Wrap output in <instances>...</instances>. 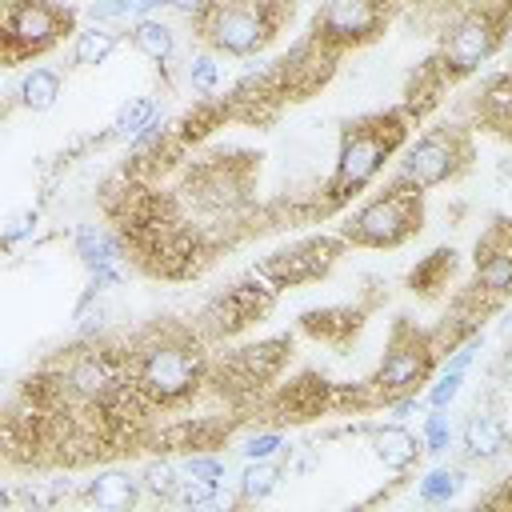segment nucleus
<instances>
[{
    "label": "nucleus",
    "mask_w": 512,
    "mask_h": 512,
    "mask_svg": "<svg viewBox=\"0 0 512 512\" xmlns=\"http://www.w3.org/2000/svg\"><path fill=\"white\" fill-rule=\"evenodd\" d=\"M404 144H408V112H376L348 124L340 132L332 176L324 184V208L348 204L360 192H368Z\"/></svg>",
    "instance_id": "obj_1"
},
{
    "label": "nucleus",
    "mask_w": 512,
    "mask_h": 512,
    "mask_svg": "<svg viewBox=\"0 0 512 512\" xmlns=\"http://www.w3.org/2000/svg\"><path fill=\"white\" fill-rule=\"evenodd\" d=\"M204 376H208L204 352L196 348V340H188L180 332H156L128 352L132 392H136V400H144L152 408H172V404L192 400L200 392Z\"/></svg>",
    "instance_id": "obj_2"
},
{
    "label": "nucleus",
    "mask_w": 512,
    "mask_h": 512,
    "mask_svg": "<svg viewBox=\"0 0 512 512\" xmlns=\"http://www.w3.org/2000/svg\"><path fill=\"white\" fill-rule=\"evenodd\" d=\"M284 4L288 0H216L200 28V44L212 48L216 56H256L264 52V44L276 36L280 20H284Z\"/></svg>",
    "instance_id": "obj_3"
},
{
    "label": "nucleus",
    "mask_w": 512,
    "mask_h": 512,
    "mask_svg": "<svg viewBox=\"0 0 512 512\" xmlns=\"http://www.w3.org/2000/svg\"><path fill=\"white\" fill-rule=\"evenodd\" d=\"M52 388L60 400H72L80 408H108L116 404L132 380H128V356L116 352V348H104V344H84V348H72L56 372H52Z\"/></svg>",
    "instance_id": "obj_4"
},
{
    "label": "nucleus",
    "mask_w": 512,
    "mask_h": 512,
    "mask_svg": "<svg viewBox=\"0 0 512 512\" xmlns=\"http://www.w3.org/2000/svg\"><path fill=\"white\" fill-rule=\"evenodd\" d=\"M504 24H508V8L452 12V20H444V28H440V48L432 60L440 80L452 84V80L480 72V64H488L496 56V48L504 44Z\"/></svg>",
    "instance_id": "obj_5"
},
{
    "label": "nucleus",
    "mask_w": 512,
    "mask_h": 512,
    "mask_svg": "<svg viewBox=\"0 0 512 512\" xmlns=\"http://www.w3.org/2000/svg\"><path fill=\"white\" fill-rule=\"evenodd\" d=\"M420 196L424 192L388 180V188H380L376 196H368L360 208L348 212V220L340 224V240L352 248H400L408 236L420 232L424 220Z\"/></svg>",
    "instance_id": "obj_6"
},
{
    "label": "nucleus",
    "mask_w": 512,
    "mask_h": 512,
    "mask_svg": "<svg viewBox=\"0 0 512 512\" xmlns=\"http://www.w3.org/2000/svg\"><path fill=\"white\" fill-rule=\"evenodd\" d=\"M472 160V144L460 128L452 124H440V128H428L420 132L416 140H408L396 160H392V184L400 188H412V192H432V188H444L452 184Z\"/></svg>",
    "instance_id": "obj_7"
},
{
    "label": "nucleus",
    "mask_w": 512,
    "mask_h": 512,
    "mask_svg": "<svg viewBox=\"0 0 512 512\" xmlns=\"http://www.w3.org/2000/svg\"><path fill=\"white\" fill-rule=\"evenodd\" d=\"M76 24V12L56 0H8L4 4V60H36L52 52Z\"/></svg>",
    "instance_id": "obj_8"
},
{
    "label": "nucleus",
    "mask_w": 512,
    "mask_h": 512,
    "mask_svg": "<svg viewBox=\"0 0 512 512\" xmlns=\"http://www.w3.org/2000/svg\"><path fill=\"white\" fill-rule=\"evenodd\" d=\"M436 340L432 332H420L412 324H396L388 344H384V356L372 372V396L380 400H392V396H404V392H420V384L432 376V364H436Z\"/></svg>",
    "instance_id": "obj_9"
},
{
    "label": "nucleus",
    "mask_w": 512,
    "mask_h": 512,
    "mask_svg": "<svg viewBox=\"0 0 512 512\" xmlns=\"http://www.w3.org/2000/svg\"><path fill=\"white\" fill-rule=\"evenodd\" d=\"M388 12L392 0H320L312 16V36L332 52H348L376 40L388 24Z\"/></svg>",
    "instance_id": "obj_10"
},
{
    "label": "nucleus",
    "mask_w": 512,
    "mask_h": 512,
    "mask_svg": "<svg viewBox=\"0 0 512 512\" xmlns=\"http://www.w3.org/2000/svg\"><path fill=\"white\" fill-rule=\"evenodd\" d=\"M344 240L340 236H312V240H300L276 256H268L260 264V276L272 280V288H288V284H304V280H320L336 256H340Z\"/></svg>",
    "instance_id": "obj_11"
},
{
    "label": "nucleus",
    "mask_w": 512,
    "mask_h": 512,
    "mask_svg": "<svg viewBox=\"0 0 512 512\" xmlns=\"http://www.w3.org/2000/svg\"><path fill=\"white\" fill-rule=\"evenodd\" d=\"M472 288L488 304L512 296V228H492L476 244V276H472Z\"/></svg>",
    "instance_id": "obj_12"
},
{
    "label": "nucleus",
    "mask_w": 512,
    "mask_h": 512,
    "mask_svg": "<svg viewBox=\"0 0 512 512\" xmlns=\"http://www.w3.org/2000/svg\"><path fill=\"white\" fill-rule=\"evenodd\" d=\"M84 500H92L96 508H108V512H120V508H132L140 496H144V480L128 468H100L92 480H84Z\"/></svg>",
    "instance_id": "obj_13"
},
{
    "label": "nucleus",
    "mask_w": 512,
    "mask_h": 512,
    "mask_svg": "<svg viewBox=\"0 0 512 512\" xmlns=\"http://www.w3.org/2000/svg\"><path fill=\"white\" fill-rule=\"evenodd\" d=\"M60 96H64V76L52 64H32L12 84V104H20L24 112H48L56 108Z\"/></svg>",
    "instance_id": "obj_14"
},
{
    "label": "nucleus",
    "mask_w": 512,
    "mask_h": 512,
    "mask_svg": "<svg viewBox=\"0 0 512 512\" xmlns=\"http://www.w3.org/2000/svg\"><path fill=\"white\" fill-rule=\"evenodd\" d=\"M368 448H372V456H376V460H380L388 472H408V468L416 464V456L424 452L420 436H412V432H408L400 420H388V424L372 428Z\"/></svg>",
    "instance_id": "obj_15"
},
{
    "label": "nucleus",
    "mask_w": 512,
    "mask_h": 512,
    "mask_svg": "<svg viewBox=\"0 0 512 512\" xmlns=\"http://www.w3.org/2000/svg\"><path fill=\"white\" fill-rule=\"evenodd\" d=\"M460 444H464L468 460H496L508 448V428L492 412H472L460 428Z\"/></svg>",
    "instance_id": "obj_16"
},
{
    "label": "nucleus",
    "mask_w": 512,
    "mask_h": 512,
    "mask_svg": "<svg viewBox=\"0 0 512 512\" xmlns=\"http://www.w3.org/2000/svg\"><path fill=\"white\" fill-rule=\"evenodd\" d=\"M128 40L140 56H148L152 64H172L176 56V28L164 16H144L128 28Z\"/></svg>",
    "instance_id": "obj_17"
},
{
    "label": "nucleus",
    "mask_w": 512,
    "mask_h": 512,
    "mask_svg": "<svg viewBox=\"0 0 512 512\" xmlns=\"http://www.w3.org/2000/svg\"><path fill=\"white\" fill-rule=\"evenodd\" d=\"M120 48V32L108 24H84L72 32V64L76 68H100Z\"/></svg>",
    "instance_id": "obj_18"
},
{
    "label": "nucleus",
    "mask_w": 512,
    "mask_h": 512,
    "mask_svg": "<svg viewBox=\"0 0 512 512\" xmlns=\"http://www.w3.org/2000/svg\"><path fill=\"white\" fill-rule=\"evenodd\" d=\"M72 252L80 256V264H84L88 272L100 268V264H120V256H124L120 240H116L112 232H104L100 224H80V228L72 232Z\"/></svg>",
    "instance_id": "obj_19"
},
{
    "label": "nucleus",
    "mask_w": 512,
    "mask_h": 512,
    "mask_svg": "<svg viewBox=\"0 0 512 512\" xmlns=\"http://www.w3.org/2000/svg\"><path fill=\"white\" fill-rule=\"evenodd\" d=\"M464 484H468V472L460 464H436L420 476L416 496H420V504H452L464 492Z\"/></svg>",
    "instance_id": "obj_20"
},
{
    "label": "nucleus",
    "mask_w": 512,
    "mask_h": 512,
    "mask_svg": "<svg viewBox=\"0 0 512 512\" xmlns=\"http://www.w3.org/2000/svg\"><path fill=\"white\" fill-rule=\"evenodd\" d=\"M276 488H280V468H276V460H244V472H240V480H236V496H240V500L260 504V500H268Z\"/></svg>",
    "instance_id": "obj_21"
},
{
    "label": "nucleus",
    "mask_w": 512,
    "mask_h": 512,
    "mask_svg": "<svg viewBox=\"0 0 512 512\" xmlns=\"http://www.w3.org/2000/svg\"><path fill=\"white\" fill-rule=\"evenodd\" d=\"M220 56L212 48H196L188 60H184V84L196 92V96H216L220 88Z\"/></svg>",
    "instance_id": "obj_22"
},
{
    "label": "nucleus",
    "mask_w": 512,
    "mask_h": 512,
    "mask_svg": "<svg viewBox=\"0 0 512 512\" xmlns=\"http://www.w3.org/2000/svg\"><path fill=\"white\" fill-rule=\"evenodd\" d=\"M156 112H160V100H156V96H128V100L116 108V116H112V136H116V140H132Z\"/></svg>",
    "instance_id": "obj_23"
},
{
    "label": "nucleus",
    "mask_w": 512,
    "mask_h": 512,
    "mask_svg": "<svg viewBox=\"0 0 512 512\" xmlns=\"http://www.w3.org/2000/svg\"><path fill=\"white\" fill-rule=\"evenodd\" d=\"M84 16H88V24L120 28V24H136L140 20V4L136 0H88Z\"/></svg>",
    "instance_id": "obj_24"
},
{
    "label": "nucleus",
    "mask_w": 512,
    "mask_h": 512,
    "mask_svg": "<svg viewBox=\"0 0 512 512\" xmlns=\"http://www.w3.org/2000/svg\"><path fill=\"white\" fill-rule=\"evenodd\" d=\"M140 480H144V492H148V496H156V500H172V492H176L180 480H184V468L172 464V460H152V464L140 472Z\"/></svg>",
    "instance_id": "obj_25"
},
{
    "label": "nucleus",
    "mask_w": 512,
    "mask_h": 512,
    "mask_svg": "<svg viewBox=\"0 0 512 512\" xmlns=\"http://www.w3.org/2000/svg\"><path fill=\"white\" fill-rule=\"evenodd\" d=\"M420 444H424V452H432V456H440V452L452 448V424H448L444 408H432V412L424 416V424H420Z\"/></svg>",
    "instance_id": "obj_26"
},
{
    "label": "nucleus",
    "mask_w": 512,
    "mask_h": 512,
    "mask_svg": "<svg viewBox=\"0 0 512 512\" xmlns=\"http://www.w3.org/2000/svg\"><path fill=\"white\" fill-rule=\"evenodd\" d=\"M184 476H196V480H208V484H228V460L224 456H212V452H192L180 460Z\"/></svg>",
    "instance_id": "obj_27"
},
{
    "label": "nucleus",
    "mask_w": 512,
    "mask_h": 512,
    "mask_svg": "<svg viewBox=\"0 0 512 512\" xmlns=\"http://www.w3.org/2000/svg\"><path fill=\"white\" fill-rule=\"evenodd\" d=\"M448 276H452V252H432V256L412 272V288H420V292H436Z\"/></svg>",
    "instance_id": "obj_28"
},
{
    "label": "nucleus",
    "mask_w": 512,
    "mask_h": 512,
    "mask_svg": "<svg viewBox=\"0 0 512 512\" xmlns=\"http://www.w3.org/2000/svg\"><path fill=\"white\" fill-rule=\"evenodd\" d=\"M280 452H284V432H276V428H260L240 444L244 460H276Z\"/></svg>",
    "instance_id": "obj_29"
},
{
    "label": "nucleus",
    "mask_w": 512,
    "mask_h": 512,
    "mask_svg": "<svg viewBox=\"0 0 512 512\" xmlns=\"http://www.w3.org/2000/svg\"><path fill=\"white\" fill-rule=\"evenodd\" d=\"M460 388H464V372H448V368H440V376L428 384L424 404H428V408H448V404L460 396Z\"/></svg>",
    "instance_id": "obj_30"
},
{
    "label": "nucleus",
    "mask_w": 512,
    "mask_h": 512,
    "mask_svg": "<svg viewBox=\"0 0 512 512\" xmlns=\"http://www.w3.org/2000/svg\"><path fill=\"white\" fill-rule=\"evenodd\" d=\"M32 228H36V212H20V216H12L8 228H4V244L16 248L24 236H32Z\"/></svg>",
    "instance_id": "obj_31"
},
{
    "label": "nucleus",
    "mask_w": 512,
    "mask_h": 512,
    "mask_svg": "<svg viewBox=\"0 0 512 512\" xmlns=\"http://www.w3.org/2000/svg\"><path fill=\"white\" fill-rule=\"evenodd\" d=\"M212 4H216V0H172V12L184 16V20H192V24H200Z\"/></svg>",
    "instance_id": "obj_32"
},
{
    "label": "nucleus",
    "mask_w": 512,
    "mask_h": 512,
    "mask_svg": "<svg viewBox=\"0 0 512 512\" xmlns=\"http://www.w3.org/2000/svg\"><path fill=\"white\" fill-rule=\"evenodd\" d=\"M444 8H452V12H468V8H508L504 0H440Z\"/></svg>",
    "instance_id": "obj_33"
},
{
    "label": "nucleus",
    "mask_w": 512,
    "mask_h": 512,
    "mask_svg": "<svg viewBox=\"0 0 512 512\" xmlns=\"http://www.w3.org/2000/svg\"><path fill=\"white\" fill-rule=\"evenodd\" d=\"M508 388H512V372H508Z\"/></svg>",
    "instance_id": "obj_34"
}]
</instances>
